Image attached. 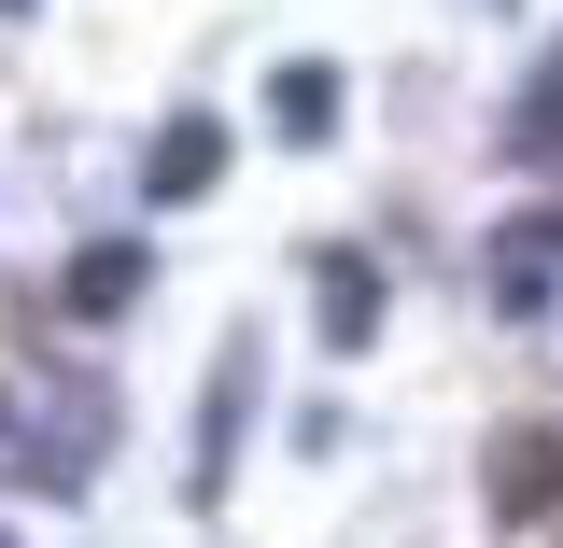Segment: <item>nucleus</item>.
Returning <instances> with one entry per match:
<instances>
[{
  "mask_svg": "<svg viewBox=\"0 0 563 548\" xmlns=\"http://www.w3.org/2000/svg\"><path fill=\"white\" fill-rule=\"evenodd\" d=\"M211 183H225V127H211V113H169V127H155V155H141V198L184 211V198H211Z\"/></svg>",
  "mask_w": 563,
  "mask_h": 548,
  "instance_id": "nucleus-1",
  "label": "nucleus"
},
{
  "mask_svg": "<svg viewBox=\"0 0 563 548\" xmlns=\"http://www.w3.org/2000/svg\"><path fill=\"white\" fill-rule=\"evenodd\" d=\"M310 324H324V351H366L380 338V268L366 254H310Z\"/></svg>",
  "mask_w": 563,
  "mask_h": 548,
  "instance_id": "nucleus-2",
  "label": "nucleus"
},
{
  "mask_svg": "<svg viewBox=\"0 0 563 548\" xmlns=\"http://www.w3.org/2000/svg\"><path fill=\"white\" fill-rule=\"evenodd\" d=\"M268 127H282V141H339V70H324V57L268 70Z\"/></svg>",
  "mask_w": 563,
  "mask_h": 548,
  "instance_id": "nucleus-3",
  "label": "nucleus"
},
{
  "mask_svg": "<svg viewBox=\"0 0 563 548\" xmlns=\"http://www.w3.org/2000/svg\"><path fill=\"white\" fill-rule=\"evenodd\" d=\"M507 141H521L536 169H563V43H550V70L521 85V113H507Z\"/></svg>",
  "mask_w": 563,
  "mask_h": 548,
  "instance_id": "nucleus-4",
  "label": "nucleus"
},
{
  "mask_svg": "<svg viewBox=\"0 0 563 548\" xmlns=\"http://www.w3.org/2000/svg\"><path fill=\"white\" fill-rule=\"evenodd\" d=\"M128 295H141V254H128V239H99V254L70 268V310H85V324H113Z\"/></svg>",
  "mask_w": 563,
  "mask_h": 548,
  "instance_id": "nucleus-5",
  "label": "nucleus"
},
{
  "mask_svg": "<svg viewBox=\"0 0 563 548\" xmlns=\"http://www.w3.org/2000/svg\"><path fill=\"white\" fill-rule=\"evenodd\" d=\"M0 450H14V409H0Z\"/></svg>",
  "mask_w": 563,
  "mask_h": 548,
  "instance_id": "nucleus-6",
  "label": "nucleus"
},
{
  "mask_svg": "<svg viewBox=\"0 0 563 548\" xmlns=\"http://www.w3.org/2000/svg\"><path fill=\"white\" fill-rule=\"evenodd\" d=\"M0 14H29V0H0Z\"/></svg>",
  "mask_w": 563,
  "mask_h": 548,
  "instance_id": "nucleus-7",
  "label": "nucleus"
}]
</instances>
